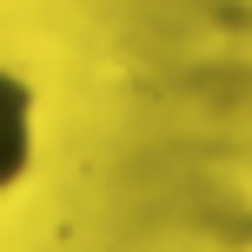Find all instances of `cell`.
Listing matches in <instances>:
<instances>
[{"label":"cell","instance_id":"obj_1","mask_svg":"<svg viewBox=\"0 0 252 252\" xmlns=\"http://www.w3.org/2000/svg\"><path fill=\"white\" fill-rule=\"evenodd\" d=\"M33 87H27L13 66H0V199L27 179L33 166Z\"/></svg>","mask_w":252,"mask_h":252}]
</instances>
